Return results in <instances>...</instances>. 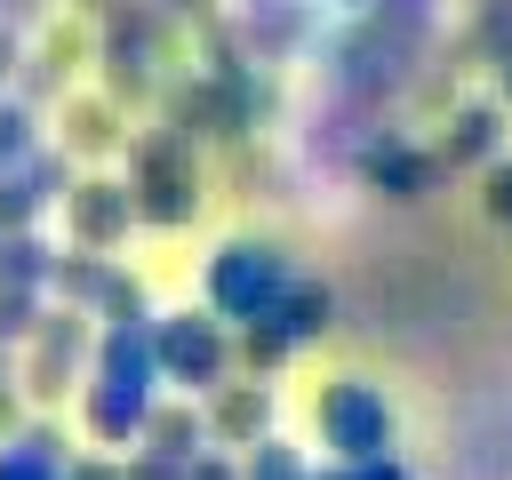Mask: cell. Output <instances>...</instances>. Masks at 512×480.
I'll list each match as a JSON object with an SVG mask.
<instances>
[{
  "label": "cell",
  "instance_id": "9c48e42d",
  "mask_svg": "<svg viewBox=\"0 0 512 480\" xmlns=\"http://www.w3.org/2000/svg\"><path fill=\"white\" fill-rule=\"evenodd\" d=\"M64 208H72L80 248H120V240H128V224H136V200H128V184H112V176L72 184V192H64Z\"/></svg>",
  "mask_w": 512,
  "mask_h": 480
},
{
  "label": "cell",
  "instance_id": "7402d4cb",
  "mask_svg": "<svg viewBox=\"0 0 512 480\" xmlns=\"http://www.w3.org/2000/svg\"><path fill=\"white\" fill-rule=\"evenodd\" d=\"M480 208H488V224L512 232V152H496V160L480 168Z\"/></svg>",
  "mask_w": 512,
  "mask_h": 480
},
{
  "label": "cell",
  "instance_id": "1f68e13d",
  "mask_svg": "<svg viewBox=\"0 0 512 480\" xmlns=\"http://www.w3.org/2000/svg\"><path fill=\"white\" fill-rule=\"evenodd\" d=\"M0 16H8V0H0Z\"/></svg>",
  "mask_w": 512,
  "mask_h": 480
},
{
  "label": "cell",
  "instance_id": "f1b7e54d",
  "mask_svg": "<svg viewBox=\"0 0 512 480\" xmlns=\"http://www.w3.org/2000/svg\"><path fill=\"white\" fill-rule=\"evenodd\" d=\"M496 96L512 104V56H496Z\"/></svg>",
  "mask_w": 512,
  "mask_h": 480
},
{
  "label": "cell",
  "instance_id": "cb8c5ba5",
  "mask_svg": "<svg viewBox=\"0 0 512 480\" xmlns=\"http://www.w3.org/2000/svg\"><path fill=\"white\" fill-rule=\"evenodd\" d=\"M120 480H184V464H176V456H160V448H144L136 464H120Z\"/></svg>",
  "mask_w": 512,
  "mask_h": 480
},
{
  "label": "cell",
  "instance_id": "d4e9b609",
  "mask_svg": "<svg viewBox=\"0 0 512 480\" xmlns=\"http://www.w3.org/2000/svg\"><path fill=\"white\" fill-rule=\"evenodd\" d=\"M184 480H240V464H232V456H208V448H200V456H184Z\"/></svg>",
  "mask_w": 512,
  "mask_h": 480
},
{
  "label": "cell",
  "instance_id": "3957f363",
  "mask_svg": "<svg viewBox=\"0 0 512 480\" xmlns=\"http://www.w3.org/2000/svg\"><path fill=\"white\" fill-rule=\"evenodd\" d=\"M152 352H160V384H176L192 400H208L232 376V336H224V320L208 304L200 312H160L152 320Z\"/></svg>",
  "mask_w": 512,
  "mask_h": 480
},
{
  "label": "cell",
  "instance_id": "e0dca14e",
  "mask_svg": "<svg viewBox=\"0 0 512 480\" xmlns=\"http://www.w3.org/2000/svg\"><path fill=\"white\" fill-rule=\"evenodd\" d=\"M48 272H56V248H48L32 224L0 232V280H32V288H48Z\"/></svg>",
  "mask_w": 512,
  "mask_h": 480
},
{
  "label": "cell",
  "instance_id": "4316f807",
  "mask_svg": "<svg viewBox=\"0 0 512 480\" xmlns=\"http://www.w3.org/2000/svg\"><path fill=\"white\" fill-rule=\"evenodd\" d=\"M64 480H120V464H96V456H72Z\"/></svg>",
  "mask_w": 512,
  "mask_h": 480
},
{
  "label": "cell",
  "instance_id": "5b68a950",
  "mask_svg": "<svg viewBox=\"0 0 512 480\" xmlns=\"http://www.w3.org/2000/svg\"><path fill=\"white\" fill-rule=\"evenodd\" d=\"M88 320L96 312H80V304H64V312H40V328L24 336V392L32 400H64L72 392V376H80V360H88Z\"/></svg>",
  "mask_w": 512,
  "mask_h": 480
},
{
  "label": "cell",
  "instance_id": "9a60e30c",
  "mask_svg": "<svg viewBox=\"0 0 512 480\" xmlns=\"http://www.w3.org/2000/svg\"><path fill=\"white\" fill-rule=\"evenodd\" d=\"M144 408H152V400H136V392H112V384H88V400H80L88 432H96V440H112V448L144 432Z\"/></svg>",
  "mask_w": 512,
  "mask_h": 480
},
{
  "label": "cell",
  "instance_id": "5bb4252c",
  "mask_svg": "<svg viewBox=\"0 0 512 480\" xmlns=\"http://www.w3.org/2000/svg\"><path fill=\"white\" fill-rule=\"evenodd\" d=\"M112 256L104 248H72V256H56V272H48V288L64 296V304H80V312H96L104 304V288H112Z\"/></svg>",
  "mask_w": 512,
  "mask_h": 480
},
{
  "label": "cell",
  "instance_id": "ffe728a7",
  "mask_svg": "<svg viewBox=\"0 0 512 480\" xmlns=\"http://www.w3.org/2000/svg\"><path fill=\"white\" fill-rule=\"evenodd\" d=\"M312 464L280 440V432H264V440H248V464H240V480H304Z\"/></svg>",
  "mask_w": 512,
  "mask_h": 480
},
{
  "label": "cell",
  "instance_id": "83f0119b",
  "mask_svg": "<svg viewBox=\"0 0 512 480\" xmlns=\"http://www.w3.org/2000/svg\"><path fill=\"white\" fill-rule=\"evenodd\" d=\"M8 72H16V32L0 24V96H8Z\"/></svg>",
  "mask_w": 512,
  "mask_h": 480
},
{
  "label": "cell",
  "instance_id": "44dd1931",
  "mask_svg": "<svg viewBox=\"0 0 512 480\" xmlns=\"http://www.w3.org/2000/svg\"><path fill=\"white\" fill-rule=\"evenodd\" d=\"M32 144H40V120H32V104H24V96H16V104L0 96V168H16Z\"/></svg>",
  "mask_w": 512,
  "mask_h": 480
},
{
  "label": "cell",
  "instance_id": "52a82bcc",
  "mask_svg": "<svg viewBox=\"0 0 512 480\" xmlns=\"http://www.w3.org/2000/svg\"><path fill=\"white\" fill-rule=\"evenodd\" d=\"M104 80H112L120 104L152 96V80H160V24H152L144 8H112V32H104Z\"/></svg>",
  "mask_w": 512,
  "mask_h": 480
},
{
  "label": "cell",
  "instance_id": "ac0fdd59",
  "mask_svg": "<svg viewBox=\"0 0 512 480\" xmlns=\"http://www.w3.org/2000/svg\"><path fill=\"white\" fill-rule=\"evenodd\" d=\"M64 152H120V112L112 104H72L64 112Z\"/></svg>",
  "mask_w": 512,
  "mask_h": 480
},
{
  "label": "cell",
  "instance_id": "603a6c76",
  "mask_svg": "<svg viewBox=\"0 0 512 480\" xmlns=\"http://www.w3.org/2000/svg\"><path fill=\"white\" fill-rule=\"evenodd\" d=\"M472 48L512 56V0H480V16H472Z\"/></svg>",
  "mask_w": 512,
  "mask_h": 480
},
{
  "label": "cell",
  "instance_id": "8992f818",
  "mask_svg": "<svg viewBox=\"0 0 512 480\" xmlns=\"http://www.w3.org/2000/svg\"><path fill=\"white\" fill-rule=\"evenodd\" d=\"M96 384H112V392H136V400H160V352H152V312L104 320V336H96Z\"/></svg>",
  "mask_w": 512,
  "mask_h": 480
},
{
  "label": "cell",
  "instance_id": "4dcf8cb0",
  "mask_svg": "<svg viewBox=\"0 0 512 480\" xmlns=\"http://www.w3.org/2000/svg\"><path fill=\"white\" fill-rule=\"evenodd\" d=\"M0 368H8V344H0Z\"/></svg>",
  "mask_w": 512,
  "mask_h": 480
},
{
  "label": "cell",
  "instance_id": "ba28073f",
  "mask_svg": "<svg viewBox=\"0 0 512 480\" xmlns=\"http://www.w3.org/2000/svg\"><path fill=\"white\" fill-rule=\"evenodd\" d=\"M360 176H368L384 200H424L448 168H440V152H424V144H408V136H376V144L360 152Z\"/></svg>",
  "mask_w": 512,
  "mask_h": 480
},
{
  "label": "cell",
  "instance_id": "7c38bea8",
  "mask_svg": "<svg viewBox=\"0 0 512 480\" xmlns=\"http://www.w3.org/2000/svg\"><path fill=\"white\" fill-rule=\"evenodd\" d=\"M136 440L184 464V456H200V448H208V408H200L192 392H184V400H152V408H144V432H136Z\"/></svg>",
  "mask_w": 512,
  "mask_h": 480
},
{
  "label": "cell",
  "instance_id": "484cf974",
  "mask_svg": "<svg viewBox=\"0 0 512 480\" xmlns=\"http://www.w3.org/2000/svg\"><path fill=\"white\" fill-rule=\"evenodd\" d=\"M352 480H408V464L400 456H360V464H344Z\"/></svg>",
  "mask_w": 512,
  "mask_h": 480
},
{
  "label": "cell",
  "instance_id": "8fae6325",
  "mask_svg": "<svg viewBox=\"0 0 512 480\" xmlns=\"http://www.w3.org/2000/svg\"><path fill=\"white\" fill-rule=\"evenodd\" d=\"M432 152H440L448 176H456V168H488V160L504 152V104H464V112H448V136H440Z\"/></svg>",
  "mask_w": 512,
  "mask_h": 480
},
{
  "label": "cell",
  "instance_id": "7a4b0ae2",
  "mask_svg": "<svg viewBox=\"0 0 512 480\" xmlns=\"http://www.w3.org/2000/svg\"><path fill=\"white\" fill-rule=\"evenodd\" d=\"M128 168H136V184H128V200H136V224H160V232L192 224V208H200L192 136H176V128H152V136H136V144H128Z\"/></svg>",
  "mask_w": 512,
  "mask_h": 480
},
{
  "label": "cell",
  "instance_id": "277c9868",
  "mask_svg": "<svg viewBox=\"0 0 512 480\" xmlns=\"http://www.w3.org/2000/svg\"><path fill=\"white\" fill-rule=\"evenodd\" d=\"M312 424H320V440H328V456H336V464L392 456V400H384L368 376H336V384H320Z\"/></svg>",
  "mask_w": 512,
  "mask_h": 480
},
{
  "label": "cell",
  "instance_id": "f546056e",
  "mask_svg": "<svg viewBox=\"0 0 512 480\" xmlns=\"http://www.w3.org/2000/svg\"><path fill=\"white\" fill-rule=\"evenodd\" d=\"M8 424H16V400H8V392H0V432H8Z\"/></svg>",
  "mask_w": 512,
  "mask_h": 480
},
{
  "label": "cell",
  "instance_id": "d6986e66",
  "mask_svg": "<svg viewBox=\"0 0 512 480\" xmlns=\"http://www.w3.org/2000/svg\"><path fill=\"white\" fill-rule=\"evenodd\" d=\"M40 312H48V288H32V280H0V344H8V352L40 328Z\"/></svg>",
  "mask_w": 512,
  "mask_h": 480
},
{
  "label": "cell",
  "instance_id": "2e32d148",
  "mask_svg": "<svg viewBox=\"0 0 512 480\" xmlns=\"http://www.w3.org/2000/svg\"><path fill=\"white\" fill-rule=\"evenodd\" d=\"M288 352H296V344H288V328H280L272 312L240 320V344H232V360H240L248 376H280V368H288Z\"/></svg>",
  "mask_w": 512,
  "mask_h": 480
},
{
  "label": "cell",
  "instance_id": "30bf717a",
  "mask_svg": "<svg viewBox=\"0 0 512 480\" xmlns=\"http://www.w3.org/2000/svg\"><path fill=\"white\" fill-rule=\"evenodd\" d=\"M200 408H208V440H224V448H248V440L272 432V384H264V376H248V384L224 376Z\"/></svg>",
  "mask_w": 512,
  "mask_h": 480
},
{
  "label": "cell",
  "instance_id": "4fadbf2b",
  "mask_svg": "<svg viewBox=\"0 0 512 480\" xmlns=\"http://www.w3.org/2000/svg\"><path fill=\"white\" fill-rule=\"evenodd\" d=\"M272 320L288 328V344H312V336L336 328V288L328 280H288V296L272 304Z\"/></svg>",
  "mask_w": 512,
  "mask_h": 480
},
{
  "label": "cell",
  "instance_id": "6da1fadb",
  "mask_svg": "<svg viewBox=\"0 0 512 480\" xmlns=\"http://www.w3.org/2000/svg\"><path fill=\"white\" fill-rule=\"evenodd\" d=\"M288 280H296V264H288L272 240H224V248L208 256V272H200V296H208V312H216L224 328H240V320L272 312V304L288 296Z\"/></svg>",
  "mask_w": 512,
  "mask_h": 480
}]
</instances>
